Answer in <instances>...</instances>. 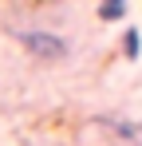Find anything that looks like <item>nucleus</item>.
<instances>
[{
    "instance_id": "1",
    "label": "nucleus",
    "mask_w": 142,
    "mask_h": 146,
    "mask_svg": "<svg viewBox=\"0 0 142 146\" xmlns=\"http://www.w3.org/2000/svg\"><path fill=\"white\" fill-rule=\"evenodd\" d=\"M24 48H32L36 55H47V59H55V55H63L67 44L63 40H55V36H44V32H20Z\"/></svg>"
},
{
    "instance_id": "2",
    "label": "nucleus",
    "mask_w": 142,
    "mask_h": 146,
    "mask_svg": "<svg viewBox=\"0 0 142 146\" xmlns=\"http://www.w3.org/2000/svg\"><path fill=\"white\" fill-rule=\"evenodd\" d=\"M122 12H126L122 0H107V4H99V16H103V20H122Z\"/></svg>"
},
{
    "instance_id": "3",
    "label": "nucleus",
    "mask_w": 142,
    "mask_h": 146,
    "mask_svg": "<svg viewBox=\"0 0 142 146\" xmlns=\"http://www.w3.org/2000/svg\"><path fill=\"white\" fill-rule=\"evenodd\" d=\"M126 55H130V59L138 55V32H126Z\"/></svg>"
}]
</instances>
